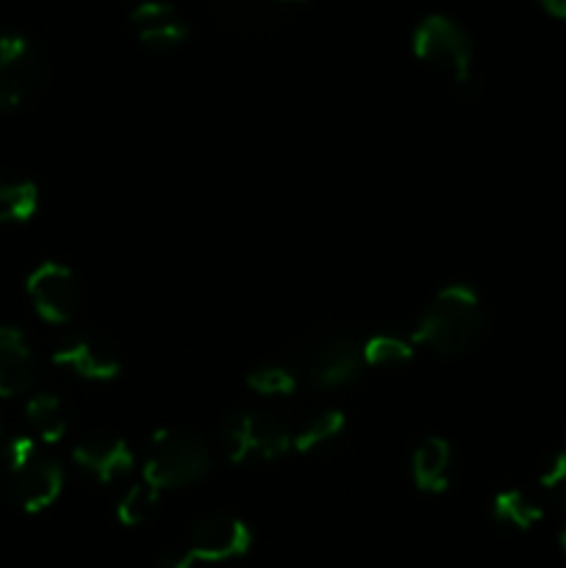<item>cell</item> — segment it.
Wrapping results in <instances>:
<instances>
[{
	"label": "cell",
	"instance_id": "1",
	"mask_svg": "<svg viewBox=\"0 0 566 568\" xmlns=\"http://www.w3.org/2000/svg\"><path fill=\"white\" fill-rule=\"evenodd\" d=\"M481 294L466 283H453L433 294L414 327V342L436 349L438 355H461L483 336Z\"/></svg>",
	"mask_w": 566,
	"mask_h": 568
},
{
	"label": "cell",
	"instance_id": "2",
	"mask_svg": "<svg viewBox=\"0 0 566 568\" xmlns=\"http://www.w3.org/2000/svg\"><path fill=\"white\" fill-rule=\"evenodd\" d=\"M211 471V449L200 433L181 425H166L150 436L142 464V480L166 488H186Z\"/></svg>",
	"mask_w": 566,
	"mask_h": 568
},
{
	"label": "cell",
	"instance_id": "3",
	"mask_svg": "<svg viewBox=\"0 0 566 568\" xmlns=\"http://www.w3.org/2000/svg\"><path fill=\"white\" fill-rule=\"evenodd\" d=\"M6 488L26 514H42L64 491V469L39 449L37 438L20 436L6 449Z\"/></svg>",
	"mask_w": 566,
	"mask_h": 568
},
{
	"label": "cell",
	"instance_id": "4",
	"mask_svg": "<svg viewBox=\"0 0 566 568\" xmlns=\"http://www.w3.org/2000/svg\"><path fill=\"white\" fill-rule=\"evenodd\" d=\"M292 449V430L261 408L233 410L222 425V453L233 466L270 464Z\"/></svg>",
	"mask_w": 566,
	"mask_h": 568
},
{
	"label": "cell",
	"instance_id": "5",
	"mask_svg": "<svg viewBox=\"0 0 566 568\" xmlns=\"http://www.w3.org/2000/svg\"><path fill=\"white\" fill-rule=\"evenodd\" d=\"M411 48H414V55L422 64L436 70L449 83H455L458 89L472 87L475 53H472L469 37H466V31L455 20L444 14H427L414 28Z\"/></svg>",
	"mask_w": 566,
	"mask_h": 568
},
{
	"label": "cell",
	"instance_id": "6",
	"mask_svg": "<svg viewBox=\"0 0 566 568\" xmlns=\"http://www.w3.org/2000/svg\"><path fill=\"white\" fill-rule=\"evenodd\" d=\"M297 372L316 388L350 386L361 375V347L344 331H314L294 349Z\"/></svg>",
	"mask_w": 566,
	"mask_h": 568
},
{
	"label": "cell",
	"instance_id": "7",
	"mask_svg": "<svg viewBox=\"0 0 566 568\" xmlns=\"http://www.w3.org/2000/svg\"><path fill=\"white\" fill-rule=\"evenodd\" d=\"M26 292L33 311L50 325H67L83 308V283L78 281L70 266L59 264V261L39 264L28 275Z\"/></svg>",
	"mask_w": 566,
	"mask_h": 568
},
{
	"label": "cell",
	"instance_id": "8",
	"mask_svg": "<svg viewBox=\"0 0 566 568\" xmlns=\"http://www.w3.org/2000/svg\"><path fill=\"white\" fill-rule=\"evenodd\" d=\"M253 547V532L239 516L205 514L189 527L183 549L192 555L194 564H225L242 558Z\"/></svg>",
	"mask_w": 566,
	"mask_h": 568
},
{
	"label": "cell",
	"instance_id": "9",
	"mask_svg": "<svg viewBox=\"0 0 566 568\" xmlns=\"http://www.w3.org/2000/svg\"><path fill=\"white\" fill-rule=\"evenodd\" d=\"M42 81V64L20 33H6L0 37V111L20 109L22 103L33 98Z\"/></svg>",
	"mask_w": 566,
	"mask_h": 568
},
{
	"label": "cell",
	"instance_id": "10",
	"mask_svg": "<svg viewBox=\"0 0 566 568\" xmlns=\"http://www.w3.org/2000/svg\"><path fill=\"white\" fill-rule=\"evenodd\" d=\"M53 364L92 383L114 381L122 372V358L114 344L98 333L75 336L53 353Z\"/></svg>",
	"mask_w": 566,
	"mask_h": 568
},
{
	"label": "cell",
	"instance_id": "11",
	"mask_svg": "<svg viewBox=\"0 0 566 568\" xmlns=\"http://www.w3.org/2000/svg\"><path fill=\"white\" fill-rule=\"evenodd\" d=\"M131 26L139 42L153 53H170L189 37V22L181 11L164 0H142L131 11Z\"/></svg>",
	"mask_w": 566,
	"mask_h": 568
},
{
	"label": "cell",
	"instance_id": "12",
	"mask_svg": "<svg viewBox=\"0 0 566 568\" xmlns=\"http://www.w3.org/2000/svg\"><path fill=\"white\" fill-rule=\"evenodd\" d=\"M72 460L98 483H114L133 469V449L128 447L125 438L94 433L75 444Z\"/></svg>",
	"mask_w": 566,
	"mask_h": 568
},
{
	"label": "cell",
	"instance_id": "13",
	"mask_svg": "<svg viewBox=\"0 0 566 568\" xmlns=\"http://www.w3.org/2000/svg\"><path fill=\"white\" fill-rule=\"evenodd\" d=\"M37 375V355L26 333L20 327H0V397L26 394Z\"/></svg>",
	"mask_w": 566,
	"mask_h": 568
},
{
	"label": "cell",
	"instance_id": "14",
	"mask_svg": "<svg viewBox=\"0 0 566 568\" xmlns=\"http://www.w3.org/2000/svg\"><path fill=\"white\" fill-rule=\"evenodd\" d=\"M449 469H453V447L438 436L425 438L411 455V477L414 486L425 494L447 491Z\"/></svg>",
	"mask_w": 566,
	"mask_h": 568
},
{
	"label": "cell",
	"instance_id": "15",
	"mask_svg": "<svg viewBox=\"0 0 566 568\" xmlns=\"http://www.w3.org/2000/svg\"><path fill=\"white\" fill-rule=\"evenodd\" d=\"M214 17L233 33H264L275 20V0H211Z\"/></svg>",
	"mask_w": 566,
	"mask_h": 568
},
{
	"label": "cell",
	"instance_id": "16",
	"mask_svg": "<svg viewBox=\"0 0 566 568\" xmlns=\"http://www.w3.org/2000/svg\"><path fill=\"white\" fill-rule=\"evenodd\" d=\"M70 405L59 397V394H33L26 405V422L31 427L33 438L44 444H55L67 436L70 430Z\"/></svg>",
	"mask_w": 566,
	"mask_h": 568
},
{
	"label": "cell",
	"instance_id": "17",
	"mask_svg": "<svg viewBox=\"0 0 566 568\" xmlns=\"http://www.w3.org/2000/svg\"><path fill=\"white\" fill-rule=\"evenodd\" d=\"M344 427H347L344 410L338 408L316 410L314 416H309V419L292 433V449H297V453H316V449L331 447L333 442L342 438Z\"/></svg>",
	"mask_w": 566,
	"mask_h": 568
},
{
	"label": "cell",
	"instance_id": "18",
	"mask_svg": "<svg viewBox=\"0 0 566 568\" xmlns=\"http://www.w3.org/2000/svg\"><path fill=\"white\" fill-rule=\"evenodd\" d=\"M39 209V189L28 178L0 175V225L28 222Z\"/></svg>",
	"mask_w": 566,
	"mask_h": 568
},
{
	"label": "cell",
	"instance_id": "19",
	"mask_svg": "<svg viewBox=\"0 0 566 568\" xmlns=\"http://www.w3.org/2000/svg\"><path fill=\"white\" fill-rule=\"evenodd\" d=\"M414 336H403V333H375L361 347V361L375 369H394L414 358Z\"/></svg>",
	"mask_w": 566,
	"mask_h": 568
},
{
	"label": "cell",
	"instance_id": "20",
	"mask_svg": "<svg viewBox=\"0 0 566 568\" xmlns=\"http://www.w3.org/2000/svg\"><path fill=\"white\" fill-rule=\"evenodd\" d=\"M492 514L503 527L522 532L533 530L542 521V508L525 491H519V488H505V491H499L492 503Z\"/></svg>",
	"mask_w": 566,
	"mask_h": 568
},
{
	"label": "cell",
	"instance_id": "21",
	"mask_svg": "<svg viewBox=\"0 0 566 568\" xmlns=\"http://www.w3.org/2000/svg\"><path fill=\"white\" fill-rule=\"evenodd\" d=\"M161 491L155 486H150L148 480H139L133 486H128V491L122 494L120 503H117V521L122 527H139L155 514V505H159Z\"/></svg>",
	"mask_w": 566,
	"mask_h": 568
},
{
	"label": "cell",
	"instance_id": "22",
	"mask_svg": "<svg viewBox=\"0 0 566 568\" xmlns=\"http://www.w3.org/2000/svg\"><path fill=\"white\" fill-rule=\"evenodd\" d=\"M244 383L259 397H292L297 392V372L277 364H266L250 372Z\"/></svg>",
	"mask_w": 566,
	"mask_h": 568
},
{
	"label": "cell",
	"instance_id": "23",
	"mask_svg": "<svg viewBox=\"0 0 566 568\" xmlns=\"http://www.w3.org/2000/svg\"><path fill=\"white\" fill-rule=\"evenodd\" d=\"M542 491L547 494L553 503L564 505L566 508V449H560L553 458V464L547 466V471L542 475Z\"/></svg>",
	"mask_w": 566,
	"mask_h": 568
},
{
	"label": "cell",
	"instance_id": "24",
	"mask_svg": "<svg viewBox=\"0 0 566 568\" xmlns=\"http://www.w3.org/2000/svg\"><path fill=\"white\" fill-rule=\"evenodd\" d=\"M194 566L198 564H194L192 555H189L186 549L172 547V549H164V552L153 560V566L150 568H194Z\"/></svg>",
	"mask_w": 566,
	"mask_h": 568
},
{
	"label": "cell",
	"instance_id": "25",
	"mask_svg": "<svg viewBox=\"0 0 566 568\" xmlns=\"http://www.w3.org/2000/svg\"><path fill=\"white\" fill-rule=\"evenodd\" d=\"M538 3H542V9L547 11V14L566 20V0H538Z\"/></svg>",
	"mask_w": 566,
	"mask_h": 568
},
{
	"label": "cell",
	"instance_id": "26",
	"mask_svg": "<svg viewBox=\"0 0 566 568\" xmlns=\"http://www.w3.org/2000/svg\"><path fill=\"white\" fill-rule=\"evenodd\" d=\"M558 541H560V547H564V552H566V530L560 532V538H558Z\"/></svg>",
	"mask_w": 566,
	"mask_h": 568
},
{
	"label": "cell",
	"instance_id": "27",
	"mask_svg": "<svg viewBox=\"0 0 566 568\" xmlns=\"http://www.w3.org/2000/svg\"><path fill=\"white\" fill-rule=\"evenodd\" d=\"M275 3H305V0H275Z\"/></svg>",
	"mask_w": 566,
	"mask_h": 568
},
{
	"label": "cell",
	"instance_id": "28",
	"mask_svg": "<svg viewBox=\"0 0 566 568\" xmlns=\"http://www.w3.org/2000/svg\"><path fill=\"white\" fill-rule=\"evenodd\" d=\"M0 430H3V427H0Z\"/></svg>",
	"mask_w": 566,
	"mask_h": 568
}]
</instances>
